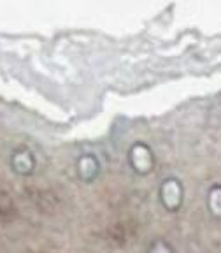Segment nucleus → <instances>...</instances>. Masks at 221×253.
Listing matches in <instances>:
<instances>
[{
	"label": "nucleus",
	"mask_w": 221,
	"mask_h": 253,
	"mask_svg": "<svg viewBox=\"0 0 221 253\" xmlns=\"http://www.w3.org/2000/svg\"><path fill=\"white\" fill-rule=\"evenodd\" d=\"M36 155L32 153L28 148H18L11 153L9 158V166H11L12 172L18 176H30L36 170Z\"/></svg>",
	"instance_id": "obj_3"
},
{
	"label": "nucleus",
	"mask_w": 221,
	"mask_h": 253,
	"mask_svg": "<svg viewBox=\"0 0 221 253\" xmlns=\"http://www.w3.org/2000/svg\"><path fill=\"white\" fill-rule=\"evenodd\" d=\"M158 195H160V202L169 213H176L183 208V201H184V188H183L181 181L176 178H167L162 181L160 188H158Z\"/></svg>",
	"instance_id": "obj_1"
},
{
	"label": "nucleus",
	"mask_w": 221,
	"mask_h": 253,
	"mask_svg": "<svg viewBox=\"0 0 221 253\" xmlns=\"http://www.w3.org/2000/svg\"><path fill=\"white\" fill-rule=\"evenodd\" d=\"M147 253H176V250L170 246V243H167L165 239H154L149 245Z\"/></svg>",
	"instance_id": "obj_6"
},
{
	"label": "nucleus",
	"mask_w": 221,
	"mask_h": 253,
	"mask_svg": "<svg viewBox=\"0 0 221 253\" xmlns=\"http://www.w3.org/2000/svg\"><path fill=\"white\" fill-rule=\"evenodd\" d=\"M100 172V164L99 158L95 155H83V157L77 160V176L81 181L91 183L95 181V178L99 176Z\"/></svg>",
	"instance_id": "obj_4"
},
{
	"label": "nucleus",
	"mask_w": 221,
	"mask_h": 253,
	"mask_svg": "<svg viewBox=\"0 0 221 253\" xmlns=\"http://www.w3.org/2000/svg\"><path fill=\"white\" fill-rule=\"evenodd\" d=\"M128 164L139 176H146L154 169V157L146 142H135L128 150Z\"/></svg>",
	"instance_id": "obj_2"
},
{
	"label": "nucleus",
	"mask_w": 221,
	"mask_h": 253,
	"mask_svg": "<svg viewBox=\"0 0 221 253\" xmlns=\"http://www.w3.org/2000/svg\"><path fill=\"white\" fill-rule=\"evenodd\" d=\"M207 211L211 216L221 221V185H213L207 192Z\"/></svg>",
	"instance_id": "obj_5"
}]
</instances>
